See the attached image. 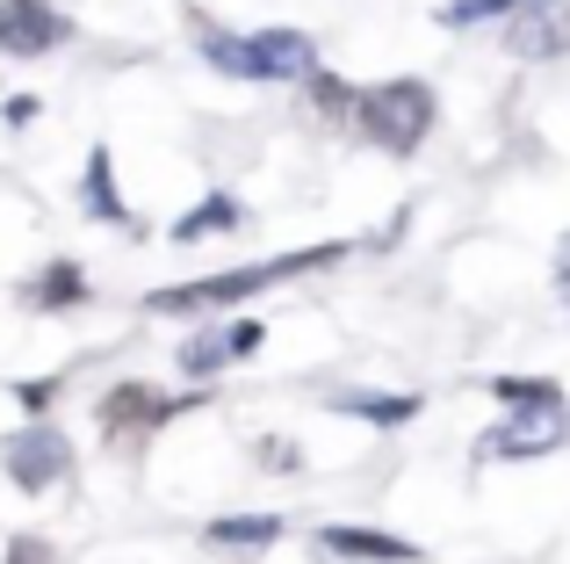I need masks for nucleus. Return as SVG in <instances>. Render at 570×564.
<instances>
[{
    "label": "nucleus",
    "mask_w": 570,
    "mask_h": 564,
    "mask_svg": "<svg viewBox=\"0 0 570 564\" xmlns=\"http://www.w3.org/2000/svg\"><path fill=\"white\" fill-rule=\"evenodd\" d=\"M340 261H347V240H318V246H296V254H275V261H246V269L159 282V290H145V311H153V319H203V311H232V304H246V296L275 290V282L325 275V269H340Z\"/></svg>",
    "instance_id": "1"
},
{
    "label": "nucleus",
    "mask_w": 570,
    "mask_h": 564,
    "mask_svg": "<svg viewBox=\"0 0 570 564\" xmlns=\"http://www.w3.org/2000/svg\"><path fill=\"white\" fill-rule=\"evenodd\" d=\"M433 124H441V101H433V87L412 80V72L362 87V109H354V130L390 159H412L419 145L433 138Z\"/></svg>",
    "instance_id": "2"
},
{
    "label": "nucleus",
    "mask_w": 570,
    "mask_h": 564,
    "mask_svg": "<svg viewBox=\"0 0 570 564\" xmlns=\"http://www.w3.org/2000/svg\"><path fill=\"white\" fill-rule=\"evenodd\" d=\"M203 398L209 391H159V383H145V377H124L95 398V420H101V441H153L159 427L195 412Z\"/></svg>",
    "instance_id": "3"
},
{
    "label": "nucleus",
    "mask_w": 570,
    "mask_h": 564,
    "mask_svg": "<svg viewBox=\"0 0 570 564\" xmlns=\"http://www.w3.org/2000/svg\"><path fill=\"white\" fill-rule=\"evenodd\" d=\"M0 470H8L14 493H51V485H66L72 470H80V449L66 441V427L58 420H22L8 441H0Z\"/></svg>",
    "instance_id": "4"
},
{
    "label": "nucleus",
    "mask_w": 570,
    "mask_h": 564,
    "mask_svg": "<svg viewBox=\"0 0 570 564\" xmlns=\"http://www.w3.org/2000/svg\"><path fill=\"white\" fill-rule=\"evenodd\" d=\"M261 340H267V325H261V319H217V325H203V333L188 340V348H181V362H174V369H181V377L195 383V391H203V383H217L232 362L261 354Z\"/></svg>",
    "instance_id": "5"
},
{
    "label": "nucleus",
    "mask_w": 570,
    "mask_h": 564,
    "mask_svg": "<svg viewBox=\"0 0 570 564\" xmlns=\"http://www.w3.org/2000/svg\"><path fill=\"white\" fill-rule=\"evenodd\" d=\"M58 43H72V14L51 0H0V58H51Z\"/></svg>",
    "instance_id": "6"
},
{
    "label": "nucleus",
    "mask_w": 570,
    "mask_h": 564,
    "mask_svg": "<svg viewBox=\"0 0 570 564\" xmlns=\"http://www.w3.org/2000/svg\"><path fill=\"white\" fill-rule=\"evenodd\" d=\"M318 557H333V564H419L426 551L412 536H390V528L333 522V528H318Z\"/></svg>",
    "instance_id": "7"
},
{
    "label": "nucleus",
    "mask_w": 570,
    "mask_h": 564,
    "mask_svg": "<svg viewBox=\"0 0 570 564\" xmlns=\"http://www.w3.org/2000/svg\"><path fill=\"white\" fill-rule=\"evenodd\" d=\"M318 72V43L304 29H253V80H289L304 87Z\"/></svg>",
    "instance_id": "8"
},
{
    "label": "nucleus",
    "mask_w": 570,
    "mask_h": 564,
    "mask_svg": "<svg viewBox=\"0 0 570 564\" xmlns=\"http://www.w3.org/2000/svg\"><path fill=\"white\" fill-rule=\"evenodd\" d=\"M282 536H289L282 514H217V522H203L209 557H261V551H275Z\"/></svg>",
    "instance_id": "9"
},
{
    "label": "nucleus",
    "mask_w": 570,
    "mask_h": 564,
    "mask_svg": "<svg viewBox=\"0 0 570 564\" xmlns=\"http://www.w3.org/2000/svg\"><path fill=\"white\" fill-rule=\"evenodd\" d=\"M499 43H505L513 58H570V0H557V8H534V14H520V22H505Z\"/></svg>",
    "instance_id": "10"
},
{
    "label": "nucleus",
    "mask_w": 570,
    "mask_h": 564,
    "mask_svg": "<svg viewBox=\"0 0 570 564\" xmlns=\"http://www.w3.org/2000/svg\"><path fill=\"white\" fill-rule=\"evenodd\" d=\"M87 296H95V282H87V269H80L72 254L43 261V269L22 282V304H29V311H80Z\"/></svg>",
    "instance_id": "11"
},
{
    "label": "nucleus",
    "mask_w": 570,
    "mask_h": 564,
    "mask_svg": "<svg viewBox=\"0 0 570 564\" xmlns=\"http://www.w3.org/2000/svg\"><path fill=\"white\" fill-rule=\"evenodd\" d=\"M484 391L499 398L513 420H563V412H570V398H563L557 377H491Z\"/></svg>",
    "instance_id": "12"
},
{
    "label": "nucleus",
    "mask_w": 570,
    "mask_h": 564,
    "mask_svg": "<svg viewBox=\"0 0 570 564\" xmlns=\"http://www.w3.org/2000/svg\"><path fill=\"white\" fill-rule=\"evenodd\" d=\"M80 203H87V217H95V225H130V203L116 196V153H109V145H95V153H87Z\"/></svg>",
    "instance_id": "13"
},
{
    "label": "nucleus",
    "mask_w": 570,
    "mask_h": 564,
    "mask_svg": "<svg viewBox=\"0 0 570 564\" xmlns=\"http://www.w3.org/2000/svg\"><path fill=\"white\" fill-rule=\"evenodd\" d=\"M195 51H203L209 72H224V80H253V37H232V29H217L209 14H195Z\"/></svg>",
    "instance_id": "14"
},
{
    "label": "nucleus",
    "mask_w": 570,
    "mask_h": 564,
    "mask_svg": "<svg viewBox=\"0 0 570 564\" xmlns=\"http://www.w3.org/2000/svg\"><path fill=\"white\" fill-rule=\"evenodd\" d=\"M246 225V203L232 196V188H203V203H195L188 217H174V246H195L209 240V232H238Z\"/></svg>",
    "instance_id": "15"
},
{
    "label": "nucleus",
    "mask_w": 570,
    "mask_h": 564,
    "mask_svg": "<svg viewBox=\"0 0 570 564\" xmlns=\"http://www.w3.org/2000/svg\"><path fill=\"white\" fill-rule=\"evenodd\" d=\"M419 406H426L419 391H340L333 398V412L368 420V427H404V420H419Z\"/></svg>",
    "instance_id": "16"
},
{
    "label": "nucleus",
    "mask_w": 570,
    "mask_h": 564,
    "mask_svg": "<svg viewBox=\"0 0 570 564\" xmlns=\"http://www.w3.org/2000/svg\"><path fill=\"white\" fill-rule=\"evenodd\" d=\"M534 8H557V0H441L433 8V22L441 29H476V22H520V14H534Z\"/></svg>",
    "instance_id": "17"
},
{
    "label": "nucleus",
    "mask_w": 570,
    "mask_h": 564,
    "mask_svg": "<svg viewBox=\"0 0 570 564\" xmlns=\"http://www.w3.org/2000/svg\"><path fill=\"white\" fill-rule=\"evenodd\" d=\"M557 441H563V427H549V420H499L476 441V456H549Z\"/></svg>",
    "instance_id": "18"
},
{
    "label": "nucleus",
    "mask_w": 570,
    "mask_h": 564,
    "mask_svg": "<svg viewBox=\"0 0 570 564\" xmlns=\"http://www.w3.org/2000/svg\"><path fill=\"white\" fill-rule=\"evenodd\" d=\"M304 95H311V109H318L325 124H347V116L362 109V87H347L340 72H325V66H318V72L304 80Z\"/></svg>",
    "instance_id": "19"
},
{
    "label": "nucleus",
    "mask_w": 570,
    "mask_h": 564,
    "mask_svg": "<svg viewBox=\"0 0 570 564\" xmlns=\"http://www.w3.org/2000/svg\"><path fill=\"white\" fill-rule=\"evenodd\" d=\"M58 383H66V377H29V383H14V398H22V412H29V420H43V412H51Z\"/></svg>",
    "instance_id": "20"
},
{
    "label": "nucleus",
    "mask_w": 570,
    "mask_h": 564,
    "mask_svg": "<svg viewBox=\"0 0 570 564\" xmlns=\"http://www.w3.org/2000/svg\"><path fill=\"white\" fill-rule=\"evenodd\" d=\"M0 564H51V543H43V536H14Z\"/></svg>",
    "instance_id": "21"
},
{
    "label": "nucleus",
    "mask_w": 570,
    "mask_h": 564,
    "mask_svg": "<svg viewBox=\"0 0 570 564\" xmlns=\"http://www.w3.org/2000/svg\"><path fill=\"white\" fill-rule=\"evenodd\" d=\"M261 464H275V470H296V464H304V449H296V441H261Z\"/></svg>",
    "instance_id": "22"
},
{
    "label": "nucleus",
    "mask_w": 570,
    "mask_h": 564,
    "mask_svg": "<svg viewBox=\"0 0 570 564\" xmlns=\"http://www.w3.org/2000/svg\"><path fill=\"white\" fill-rule=\"evenodd\" d=\"M37 116H43V101H37V95H8V124H14V130H29Z\"/></svg>",
    "instance_id": "23"
},
{
    "label": "nucleus",
    "mask_w": 570,
    "mask_h": 564,
    "mask_svg": "<svg viewBox=\"0 0 570 564\" xmlns=\"http://www.w3.org/2000/svg\"><path fill=\"white\" fill-rule=\"evenodd\" d=\"M557 296L570 304V232H563V246H557Z\"/></svg>",
    "instance_id": "24"
},
{
    "label": "nucleus",
    "mask_w": 570,
    "mask_h": 564,
    "mask_svg": "<svg viewBox=\"0 0 570 564\" xmlns=\"http://www.w3.org/2000/svg\"><path fill=\"white\" fill-rule=\"evenodd\" d=\"M557 427H563V441H570V412H563V420H557Z\"/></svg>",
    "instance_id": "25"
}]
</instances>
